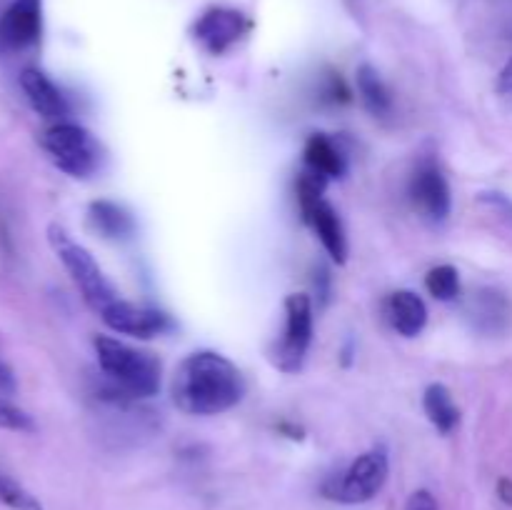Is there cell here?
<instances>
[{"label": "cell", "mask_w": 512, "mask_h": 510, "mask_svg": "<svg viewBox=\"0 0 512 510\" xmlns=\"http://www.w3.org/2000/svg\"><path fill=\"white\" fill-rule=\"evenodd\" d=\"M238 365L213 350L188 355L173 375V403L188 415H218L243 400Z\"/></svg>", "instance_id": "cell-1"}, {"label": "cell", "mask_w": 512, "mask_h": 510, "mask_svg": "<svg viewBox=\"0 0 512 510\" xmlns=\"http://www.w3.org/2000/svg\"><path fill=\"white\" fill-rule=\"evenodd\" d=\"M95 355L105 378L130 398H153L160 390V360L110 335L95 338Z\"/></svg>", "instance_id": "cell-2"}, {"label": "cell", "mask_w": 512, "mask_h": 510, "mask_svg": "<svg viewBox=\"0 0 512 510\" xmlns=\"http://www.w3.org/2000/svg\"><path fill=\"white\" fill-rule=\"evenodd\" d=\"M48 240L50 245H53L58 260L63 263V268L68 270L73 283L78 285L80 295H83V300L88 303V308L93 310V313L103 315L120 295L115 293L113 285L108 283V278H105V273L100 270V265L95 263L90 250L83 248L80 243H75V240L55 223L48 228Z\"/></svg>", "instance_id": "cell-3"}, {"label": "cell", "mask_w": 512, "mask_h": 510, "mask_svg": "<svg viewBox=\"0 0 512 510\" xmlns=\"http://www.w3.org/2000/svg\"><path fill=\"white\" fill-rule=\"evenodd\" d=\"M43 148L55 168L63 170L70 178L85 180L103 168L105 150L100 140L90 130L75 123H55L43 133Z\"/></svg>", "instance_id": "cell-4"}, {"label": "cell", "mask_w": 512, "mask_h": 510, "mask_svg": "<svg viewBox=\"0 0 512 510\" xmlns=\"http://www.w3.org/2000/svg\"><path fill=\"white\" fill-rule=\"evenodd\" d=\"M390 473L388 450L383 445L360 453L340 475H333L323 483V495L328 500L345 505L368 503L383 490Z\"/></svg>", "instance_id": "cell-5"}, {"label": "cell", "mask_w": 512, "mask_h": 510, "mask_svg": "<svg viewBox=\"0 0 512 510\" xmlns=\"http://www.w3.org/2000/svg\"><path fill=\"white\" fill-rule=\"evenodd\" d=\"M313 343V303L305 293H290L285 298V333L270 350V360L283 373H298Z\"/></svg>", "instance_id": "cell-6"}, {"label": "cell", "mask_w": 512, "mask_h": 510, "mask_svg": "<svg viewBox=\"0 0 512 510\" xmlns=\"http://www.w3.org/2000/svg\"><path fill=\"white\" fill-rule=\"evenodd\" d=\"M43 35V3L13 0L0 13V58L20 55L35 48Z\"/></svg>", "instance_id": "cell-7"}, {"label": "cell", "mask_w": 512, "mask_h": 510, "mask_svg": "<svg viewBox=\"0 0 512 510\" xmlns=\"http://www.w3.org/2000/svg\"><path fill=\"white\" fill-rule=\"evenodd\" d=\"M250 23L240 10L233 8H208L193 25V35L208 53L223 55L248 33Z\"/></svg>", "instance_id": "cell-8"}, {"label": "cell", "mask_w": 512, "mask_h": 510, "mask_svg": "<svg viewBox=\"0 0 512 510\" xmlns=\"http://www.w3.org/2000/svg\"><path fill=\"white\" fill-rule=\"evenodd\" d=\"M410 198H413L415 208L433 223H440L450 215V208H453L450 185L435 160L425 158L418 163L413 178H410Z\"/></svg>", "instance_id": "cell-9"}, {"label": "cell", "mask_w": 512, "mask_h": 510, "mask_svg": "<svg viewBox=\"0 0 512 510\" xmlns=\"http://www.w3.org/2000/svg\"><path fill=\"white\" fill-rule=\"evenodd\" d=\"M105 325L113 333L133 335V338H155V335L165 333L170 328L168 315L160 310L143 308V305L128 303V300L118 298L103 315H100Z\"/></svg>", "instance_id": "cell-10"}, {"label": "cell", "mask_w": 512, "mask_h": 510, "mask_svg": "<svg viewBox=\"0 0 512 510\" xmlns=\"http://www.w3.org/2000/svg\"><path fill=\"white\" fill-rule=\"evenodd\" d=\"M20 88H23L25 98H28L30 108L45 120H58L68 115V103H65L63 93L55 88L53 80L38 68H25L20 73Z\"/></svg>", "instance_id": "cell-11"}, {"label": "cell", "mask_w": 512, "mask_h": 510, "mask_svg": "<svg viewBox=\"0 0 512 510\" xmlns=\"http://www.w3.org/2000/svg\"><path fill=\"white\" fill-rule=\"evenodd\" d=\"M388 320L400 335L415 338L418 333H423L425 323H428V308L420 295L410 293V290H398L388 298Z\"/></svg>", "instance_id": "cell-12"}, {"label": "cell", "mask_w": 512, "mask_h": 510, "mask_svg": "<svg viewBox=\"0 0 512 510\" xmlns=\"http://www.w3.org/2000/svg\"><path fill=\"white\" fill-rule=\"evenodd\" d=\"M88 220L108 240H123L135 233L133 215L113 200H93L88 208Z\"/></svg>", "instance_id": "cell-13"}, {"label": "cell", "mask_w": 512, "mask_h": 510, "mask_svg": "<svg viewBox=\"0 0 512 510\" xmlns=\"http://www.w3.org/2000/svg\"><path fill=\"white\" fill-rule=\"evenodd\" d=\"M423 408H425V415H428V420L435 425L438 433L448 435L458 428L460 410L458 405H455L453 393H450L443 383H433L425 388Z\"/></svg>", "instance_id": "cell-14"}, {"label": "cell", "mask_w": 512, "mask_h": 510, "mask_svg": "<svg viewBox=\"0 0 512 510\" xmlns=\"http://www.w3.org/2000/svg\"><path fill=\"white\" fill-rule=\"evenodd\" d=\"M305 165L328 180L343 178L345 175L343 153H340L338 145H335L330 138H325L323 133L310 135V140L305 143Z\"/></svg>", "instance_id": "cell-15"}, {"label": "cell", "mask_w": 512, "mask_h": 510, "mask_svg": "<svg viewBox=\"0 0 512 510\" xmlns=\"http://www.w3.org/2000/svg\"><path fill=\"white\" fill-rule=\"evenodd\" d=\"M355 83H358L360 100H363V105L370 113L383 118V115H388L393 110V98H390L388 85L383 83V78H380L373 65H360L358 73H355Z\"/></svg>", "instance_id": "cell-16"}, {"label": "cell", "mask_w": 512, "mask_h": 510, "mask_svg": "<svg viewBox=\"0 0 512 510\" xmlns=\"http://www.w3.org/2000/svg\"><path fill=\"white\" fill-rule=\"evenodd\" d=\"M425 288L433 298L450 303L460 295V273L453 265H435L425 275Z\"/></svg>", "instance_id": "cell-17"}, {"label": "cell", "mask_w": 512, "mask_h": 510, "mask_svg": "<svg viewBox=\"0 0 512 510\" xmlns=\"http://www.w3.org/2000/svg\"><path fill=\"white\" fill-rule=\"evenodd\" d=\"M0 503L10 510H43L40 500L30 490L5 473H0Z\"/></svg>", "instance_id": "cell-18"}, {"label": "cell", "mask_w": 512, "mask_h": 510, "mask_svg": "<svg viewBox=\"0 0 512 510\" xmlns=\"http://www.w3.org/2000/svg\"><path fill=\"white\" fill-rule=\"evenodd\" d=\"M0 428L13 430V433H35V420L18 405L0 398Z\"/></svg>", "instance_id": "cell-19"}, {"label": "cell", "mask_w": 512, "mask_h": 510, "mask_svg": "<svg viewBox=\"0 0 512 510\" xmlns=\"http://www.w3.org/2000/svg\"><path fill=\"white\" fill-rule=\"evenodd\" d=\"M323 93H325L323 98L328 100V103H345V100H350V93H348V88H345L343 78L335 73L328 75V83H325Z\"/></svg>", "instance_id": "cell-20"}, {"label": "cell", "mask_w": 512, "mask_h": 510, "mask_svg": "<svg viewBox=\"0 0 512 510\" xmlns=\"http://www.w3.org/2000/svg\"><path fill=\"white\" fill-rule=\"evenodd\" d=\"M405 510H440V508H438V500L433 498L430 490H415V493L408 498V503H405Z\"/></svg>", "instance_id": "cell-21"}, {"label": "cell", "mask_w": 512, "mask_h": 510, "mask_svg": "<svg viewBox=\"0 0 512 510\" xmlns=\"http://www.w3.org/2000/svg\"><path fill=\"white\" fill-rule=\"evenodd\" d=\"M15 388H18V383H15L13 368H10L8 363H3V360H0V393L13 395Z\"/></svg>", "instance_id": "cell-22"}, {"label": "cell", "mask_w": 512, "mask_h": 510, "mask_svg": "<svg viewBox=\"0 0 512 510\" xmlns=\"http://www.w3.org/2000/svg\"><path fill=\"white\" fill-rule=\"evenodd\" d=\"M328 283H330V275H328V270L323 268V265H320L318 270H315V290H318V298H320V303H328V298H330V290H328Z\"/></svg>", "instance_id": "cell-23"}, {"label": "cell", "mask_w": 512, "mask_h": 510, "mask_svg": "<svg viewBox=\"0 0 512 510\" xmlns=\"http://www.w3.org/2000/svg\"><path fill=\"white\" fill-rule=\"evenodd\" d=\"M480 200H485V203L495 205V208H498L500 213H505V215H508V218H512V200L505 198V195H500V193H483V195H480Z\"/></svg>", "instance_id": "cell-24"}, {"label": "cell", "mask_w": 512, "mask_h": 510, "mask_svg": "<svg viewBox=\"0 0 512 510\" xmlns=\"http://www.w3.org/2000/svg\"><path fill=\"white\" fill-rule=\"evenodd\" d=\"M495 88H498L500 95L512 93V58L503 65V70L498 73V83H495Z\"/></svg>", "instance_id": "cell-25"}, {"label": "cell", "mask_w": 512, "mask_h": 510, "mask_svg": "<svg viewBox=\"0 0 512 510\" xmlns=\"http://www.w3.org/2000/svg\"><path fill=\"white\" fill-rule=\"evenodd\" d=\"M498 498L503 500L505 505H512V480L510 478L498 480Z\"/></svg>", "instance_id": "cell-26"}]
</instances>
